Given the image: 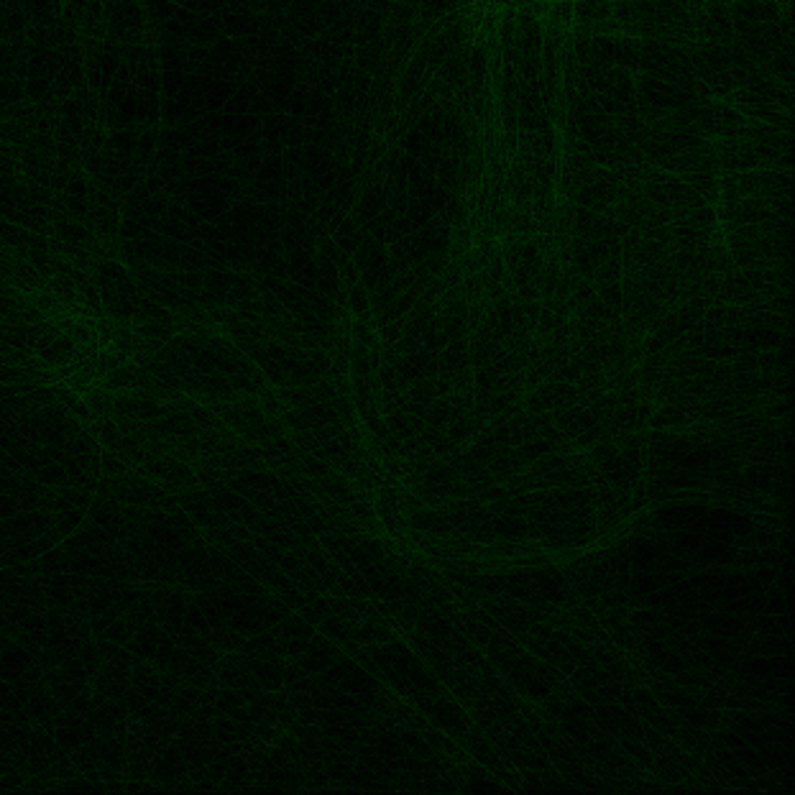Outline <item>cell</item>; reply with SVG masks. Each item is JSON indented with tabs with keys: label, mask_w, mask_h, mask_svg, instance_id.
<instances>
[{
	"label": "cell",
	"mask_w": 795,
	"mask_h": 795,
	"mask_svg": "<svg viewBox=\"0 0 795 795\" xmlns=\"http://www.w3.org/2000/svg\"><path fill=\"white\" fill-rule=\"evenodd\" d=\"M552 422L558 425V430H560L568 440H576L580 433H586L588 427L596 425L598 420L591 415L588 407L573 404V407H565V409H555V412H552Z\"/></svg>",
	"instance_id": "cell-1"
},
{
	"label": "cell",
	"mask_w": 795,
	"mask_h": 795,
	"mask_svg": "<svg viewBox=\"0 0 795 795\" xmlns=\"http://www.w3.org/2000/svg\"><path fill=\"white\" fill-rule=\"evenodd\" d=\"M394 640V632L389 629L386 624L379 622H361L358 627L353 624L351 632V642H358V644H373V642H391Z\"/></svg>",
	"instance_id": "cell-2"
},
{
	"label": "cell",
	"mask_w": 795,
	"mask_h": 795,
	"mask_svg": "<svg viewBox=\"0 0 795 795\" xmlns=\"http://www.w3.org/2000/svg\"><path fill=\"white\" fill-rule=\"evenodd\" d=\"M85 404L90 407L95 420L105 415H113V391H105L102 386H95V389L90 386L85 391Z\"/></svg>",
	"instance_id": "cell-3"
},
{
	"label": "cell",
	"mask_w": 795,
	"mask_h": 795,
	"mask_svg": "<svg viewBox=\"0 0 795 795\" xmlns=\"http://www.w3.org/2000/svg\"><path fill=\"white\" fill-rule=\"evenodd\" d=\"M425 425L437 427V430H445L450 425V399L448 397H435V402L430 404L425 415Z\"/></svg>",
	"instance_id": "cell-4"
},
{
	"label": "cell",
	"mask_w": 795,
	"mask_h": 795,
	"mask_svg": "<svg viewBox=\"0 0 795 795\" xmlns=\"http://www.w3.org/2000/svg\"><path fill=\"white\" fill-rule=\"evenodd\" d=\"M213 734H215L220 741L235 744V741H238V723L226 719V716H220V719H215V723H213Z\"/></svg>",
	"instance_id": "cell-5"
},
{
	"label": "cell",
	"mask_w": 795,
	"mask_h": 795,
	"mask_svg": "<svg viewBox=\"0 0 795 795\" xmlns=\"http://www.w3.org/2000/svg\"><path fill=\"white\" fill-rule=\"evenodd\" d=\"M100 468L105 470L108 476H120V473H126V470H131L126 466V463L118 458L113 450H102L100 453Z\"/></svg>",
	"instance_id": "cell-6"
},
{
	"label": "cell",
	"mask_w": 795,
	"mask_h": 795,
	"mask_svg": "<svg viewBox=\"0 0 795 795\" xmlns=\"http://www.w3.org/2000/svg\"><path fill=\"white\" fill-rule=\"evenodd\" d=\"M624 752H629V754H634V757L640 759V762H644L647 767H652V754L647 750H642L640 744H632V741H622Z\"/></svg>",
	"instance_id": "cell-7"
},
{
	"label": "cell",
	"mask_w": 795,
	"mask_h": 795,
	"mask_svg": "<svg viewBox=\"0 0 795 795\" xmlns=\"http://www.w3.org/2000/svg\"><path fill=\"white\" fill-rule=\"evenodd\" d=\"M39 476H41V481H44V483H64V481H67L62 466H54V468H44L41 473H39Z\"/></svg>",
	"instance_id": "cell-8"
},
{
	"label": "cell",
	"mask_w": 795,
	"mask_h": 795,
	"mask_svg": "<svg viewBox=\"0 0 795 795\" xmlns=\"http://www.w3.org/2000/svg\"><path fill=\"white\" fill-rule=\"evenodd\" d=\"M775 537L777 534L772 532V530H757L754 545H757V547H772V545H775Z\"/></svg>",
	"instance_id": "cell-9"
},
{
	"label": "cell",
	"mask_w": 795,
	"mask_h": 795,
	"mask_svg": "<svg viewBox=\"0 0 795 795\" xmlns=\"http://www.w3.org/2000/svg\"><path fill=\"white\" fill-rule=\"evenodd\" d=\"M759 369V361L754 358V356H741L739 361H737V366H734V371H757Z\"/></svg>",
	"instance_id": "cell-10"
}]
</instances>
